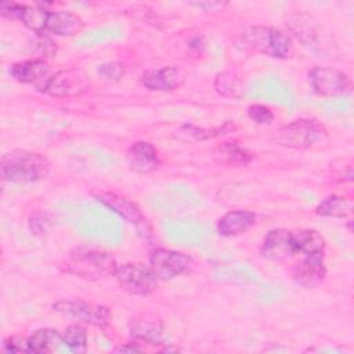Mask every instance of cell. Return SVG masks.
Masks as SVG:
<instances>
[{
	"mask_svg": "<svg viewBox=\"0 0 354 354\" xmlns=\"http://www.w3.org/2000/svg\"><path fill=\"white\" fill-rule=\"evenodd\" d=\"M50 173L48 159L37 152L26 149H11L1 156L0 174L11 183H37Z\"/></svg>",
	"mask_w": 354,
	"mask_h": 354,
	"instance_id": "6da1fadb",
	"label": "cell"
},
{
	"mask_svg": "<svg viewBox=\"0 0 354 354\" xmlns=\"http://www.w3.org/2000/svg\"><path fill=\"white\" fill-rule=\"evenodd\" d=\"M238 43L248 51H254L275 59H289L295 54L292 37L272 26H249L239 35Z\"/></svg>",
	"mask_w": 354,
	"mask_h": 354,
	"instance_id": "7a4b0ae2",
	"label": "cell"
},
{
	"mask_svg": "<svg viewBox=\"0 0 354 354\" xmlns=\"http://www.w3.org/2000/svg\"><path fill=\"white\" fill-rule=\"evenodd\" d=\"M116 267L115 259L108 252L91 248L72 249L65 264V270L69 274L88 281L113 277Z\"/></svg>",
	"mask_w": 354,
	"mask_h": 354,
	"instance_id": "3957f363",
	"label": "cell"
},
{
	"mask_svg": "<svg viewBox=\"0 0 354 354\" xmlns=\"http://www.w3.org/2000/svg\"><path fill=\"white\" fill-rule=\"evenodd\" d=\"M328 138L326 127L315 119H297L281 126L272 134L274 142L293 149H308Z\"/></svg>",
	"mask_w": 354,
	"mask_h": 354,
	"instance_id": "277c9868",
	"label": "cell"
},
{
	"mask_svg": "<svg viewBox=\"0 0 354 354\" xmlns=\"http://www.w3.org/2000/svg\"><path fill=\"white\" fill-rule=\"evenodd\" d=\"M119 286L134 296H149L158 288V278L149 266L141 263L118 264L113 274Z\"/></svg>",
	"mask_w": 354,
	"mask_h": 354,
	"instance_id": "5b68a950",
	"label": "cell"
},
{
	"mask_svg": "<svg viewBox=\"0 0 354 354\" xmlns=\"http://www.w3.org/2000/svg\"><path fill=\"white\" fill-rule=\"evenodd\" d=\"M311 90L319 97H340L351 90V79L343 71L330 66H314L308 71Z\"/></svg>",
	"mask_w": 354,
	"mask_h": 354,
	"instance_id": "8992f818",
	"label": "cell"
},
{
	"mask_svg": "<svg viewBox=\"0 0 354 354\" xmlns=\"http://www.w3.org/2000/svg\"><path fill=\"white\" fill-rule=\"evenodd\" d=\"M53 308L66 318L82 321L97 328H105L112 319V313L108 307L83 300H58L53 304Z\"/></svg>",
	"mask_w": 354,
	"mask_h": 354,
	"instance_id": "52a82bcc",
	"label": "cell"
},
{
	"mask_svg": "<svg viewBox=\"0 0 354 354\" xmlns=\"http://www.w3.org/2000/svg\"><path fill=\"white\" fill-rule=\"evenodd\" d=\"M88 88L90 79L82 69L66 68L51 75L41 91L51 97L66 98L82 95Z\"/></svg>",
	"mask_w": 354,
	"mask_h": 354,
	"instance_id": "ba28073f",
	"label": "cell"
},
{
	"mask_svg": "<svg viewBox=\"0 0 354 354\" xmlns=\"http://www.w3.org/2000/svg\"><path fill=\"white\" fill-rule=\"evenodd\" d=\"M192 266V259L177 250L156 248L149 254V268L160 281H170L185 274Z\"/></svg>",
	"mask_w": 354,
	"mask_h": 354,
	"instance_id": "9c48e42d",
	"label": "cell"
},
{
	"mask_svg": "<svg viewBox=\"0 0 354 354\" xmlns=\"http://www.w3.org/2000/svg\"><path fill=\"white\" fill-rule=\"evenodd\" d=\"M95 198L101 205L116 213L129 224L134 225L138 231L149 234L148 221L137 203L116 192H100L98 195H95Z\"/></svg>",
	"mask_w": 354,
	"mask_h": 354,
	"instance_id": "30bf717a",
	"label": "cell"
},
{
	"mask_svg": "<svg viewBox=\"0 0 354 354\" xmlns=\"http://www.w3.org/2000/svg\"><path fill=\"white\" fill-rule=\"evenodd\" d=\"M259 252L263 259L275 263H281L290 259L293 254H296V249L292 239V231L285 228L270 230L266 234Z\"/></svg>",
	"mask_w": 354,
	"mask_h": 354,
	"instance_id": "8fae6325",
	"label": "cell"
},
{
	"mask_svg": "<svg viewBox=\"0 0 354 354\" xmlns=\"http://www.w3.org/2000/svg\"><path fill=\"white\" fill-rule=\"evenodd\" d=\"M185 79L187 73L183 68L169 65L145 71L141 76V83L152 91H173L183 86Z\"/></svg>",
	"mask_w": 354,
	"mask_h": 354,
	"instance_id": "7c38bea8",
	"label": "cell"
},
{
	"mask_svg": "<svg viewBox=\"0 0 354 354\" xmlns=\"http://www.w3.org/2000/svg\"><path fill=\"white\" fill-rule=\"evenodd\" d=\"M326 277L324 253L306 254L292 267V278L304 288L318 286Z\"/></svg>",
	"mask_w": 354,
	"mask_h": 354,
	"instance_id": "4fadbf2b",
	"label": "cell"
},
{
	"mask_svg": "<svg viewBox=\"0 0 354 354\" xmlns=\"http://www.w3.org/2000/svg\"><path fill=\"white\" fill-rule=\"evenodd\" d=\"M8 72L17 82L24 84L35 83L40 90L51 77V69L43 58H33L15 62L10 66Z\"/></svg>",
	"mask_w": 354,
	"mask_h": 354,
	"instance_id": "5bb4252c",
	"label": "cell"
},
{
	"mask_svg": "<svg viewBox=\"0 0 354 354\" xmlns=\"http://www.w3.org/2000/svg\"><path fill=\"white\" fill-rule=\"evenodd\" d=\"M130 169L140 174H147L156 170L160 165L158 149L148 141L133 142L126 152Z\"/></svg>",
	"mask_w": 354,
	"mask_h": 354,
	"instance_id": "9a60e30c",
	"label": "cell"
},
{
	"mask_svg": "<svg viewBox=\"0 0 354 354\" xmlns=\"http://www.w3.org/2000/svg\"><path fill=\"white\" fill-rule=\"evenodd\" d=\"M288 26L290 32L304 44L311 47H319L318 43L322 40L321 25L307 14H293L288 19Z\"/></svg>",
	"mask_w": 354,
	"mask_h": 354,
	"instance_id": "2e32d148",
	"label": "cell"
},
{
	"mask_svg": "<svg viewBox=\"0 0 354 354\" xmlns=\"http://www.w3.org/2000/svg\"><path fill=\"white\" fill-rule=\"evenodd\" d=\"M84 28L83 19L69 11H48L46 18L44 32H50L55 36H75Z\"/></svg>",
	"mask_w": 354,
	"mask_h": 354,
	"instance_id": "e0dca14e",
	"label": "cell"
},
{
	"mask_svg": "<svg viewBox=\"0 0 354 354\" xmlns=\"http://www.w3.org/2000/svg\"><path fill=\"white\" fill-rule=\"evenodd\" d=\"M256 218V214L250 210H231L217 221V232L221 236L241 235L254 225Z\"/></svg>",
	"mask_w": 354,
	"mask_h": 354,
	"instance_id": "ac0fdd59",
	"label": "cell"
},
{
	"mask_svg": "<svg viewBox=\"0 0 354 354\" xmlns=\"http://www.w3.org/2000/svg\"><path fill=\"white\" fill-rule=\"evenodd\" d=\"M130 332L137 342L158 344L162 339L163 325L155 315L142 314L131 319Z\"/></svg>",
	"mask_w": 354,
	"mask_h": 354,
	"instance_id": "d6986e66",
	"label": "cell"
},
{
	"mask_svg": "<svg viewBox=\"0 0 354 354\" xmlns=\"http://www.w3.org/2000/svg\"><path fill=\"white\" fill-rule=\"evenodd\" d=\"M213 158L220 165L245 166L253 159V155L238 141H228L217 145L213 149Z\"/></svg>",
	"mask_w": 354,
	"mask_h": 354,
	"instance_id": "ffe728a7",
	"label": "cell"
},
{
	"mask_svg": "<svg viewBox=\"0 0 354 354\" xmlns=\"http://www.w3.org/2000/svg\"><path fill=\"white\" fill-rule=\"evenodd\" d=\"M29 347L30 353L35 354H47L54 353L59 348L61 344H64L62 333H59L57 329L53 328H41L35 330L29 337Z\"/></svg>",
	"mask_w": 354,
	"mask_h": 354,
	"instance_id": "44dd1931",
	"label": "cell"
},
{
	"mask_svg": "<svg viewBox=\"0 0 354 354\" xmlns=\"http://www.w3.org/2000/svg\"><path fill=\"white\" fill-rule=\"evenodd\" d=\"M292 239L296 253H301L303 256L325 253V238L315 230L292 231Z\"/></svg>",
	"mask_w": 354,
	"mask_h": 354,
	"instance_id": "7402d4cb",
	"label": "cell"
},
{
	"mask_svg": "<svg viewBox=\"0 0 354 354\" xmlns=\"http://www.w3.org/2000/svg\"><path fill=\"white\" fill-rule=\"evenodd\" d=\"M214 90L225 98L242 100L246 95V86L243 80L231 71H224L217 73L214 79Z\"/></svg>",
	"mask_w": 354,
	"mask_h": 354,
	"instance_id": "603a6c76",
	"label": "cell"
},
{
	"mask_svg": "<svg viewBox=\"0 0 354 354\" xmlns=\"http://www.w3.org/2000/svg\"><path fill=\"white\" fill-rule=\"evenodd\" d=\"M315 213L322 217L343 218L353 213V201L342 195H330L318 203Z\"/></svg>",
	"mask_w": 354,
	"mask_h": 354,
	"instance_id": "cb8c5ba5",
	"label": "cell"
},
{
	"mask_svg": "<svg viewBox=\"0 0 354 354\" xmlns=\"http://www.w3.org/2000/svg\"><path fill=\"white\" fill-rule=\"evenodd\" d=\"M64 344L76 354L86 353L87 350V332L83 326L75 324L69 325L62 333Z\"/></svg>",
	"mask_w": 354,
	"mask_h": 354,
	"instance_id": "d4e9b609",
	"label": "cell"
},
{
	"mask_svg": "<svg viewBox=\"0 0 354 354\" xmlns=\"http://www.w3.org/2000/svg\"><path fill=\"white\" fill-rule=\"evenodd\" d=\"M48 10L40 8V7H32L26 6L24 8V12L21 15V22L35 33H44V26H46V18H47Z\"/></svg>",
	"mask_w": 354,
	"mask_h": 354,
	"instance_id": "484cf974",
	"label": "cell"
},
{
	"mask_svg": "<svg viewBox=\"0 0 354 354\" xmlns=\"http://www.w3.org/2000/svg\"><path fill=\"white\" fill-rule=\"evenodd\" d=\"M185 130V133L196 140H207V138H212V137H217V136H221V134H228L231 130H234V126L231 127L230 123H225L220 127H216V129H202V127H195V126H191V124H185L183 127Z\"/></svg>",
	"mask_w": 354,
	"mask_h": 354,
	"instance_id": "4316f807",
	"label": "cell"
},
{
	"mask_svg": "<svg viewBox=\"0 0 354 354\" xmlns=\"http://www.w3.org/2000/svg\"><path fill=\"white\" fill-rule=\"evenodd\" d=\"M248 116L252 122H254L256 124H270L274 122V113L272 111L261 104H252L248 106L246 109Z\"/></svg>",
	"mask_w": 354,
	"mask_h": 354,
	"instance_id": "83f0119b",
	"label": "cell"
},
{
	"mask_svg": "<svg viewBox=\"0 0 354 354\" xmlns=\"http://www.w3.org/2000/svg\"><path fill=\"white\" fill-rule=\"evenodd\" d=\"M1 348L6 353H30L28 337L8 336L3 340Z\"/></svg>",
	"mask_w": 354,
	"mask_h": 354,
	"instance_id": "f1b7e54d",
	"label": "cell"
},
{
	"mask_svg": "<svg viewBox=\"0 0 354 354\" xmlns=\"http://www.w3.org/2000/svg\"><path fill=\"white\" fill-rule=\"evenodd\" d=\"M98 73L108 80H120L126 73V68L120 62H108L98 68Z\"/></svg>",
	"mask_w": 354,
	"mask_h": 354,
	"instance_id": "f546056e",
	"label": "cell"
},
{
	"mask_svg": "<svg viewBox=\"0 0 354 354\" xmlns=\"http://www.w3.org/2000/svg\"><path fill=\"white\" fill-rule=\"evenodd\" d=\"M25 4H19V3H0V14L4 18L8 19H21V15L24 12Z\"/></svg>",
	"mask_w": 354,
	"mask_h": 354,
	"instance_id": "4dcf8cb0",
	"label": "cell"
},
{
	"mask_svg": "<svg viewBox=\"0 0 354 354\" xmlns=\"http://www.w3.org/2000/svg\"><path fill=\"white\" fill-rule=\"evenodd\" d=\"M191 4L198 8H202L205 11H218L220 8L227 6V3H223V1H196V3H191Z\"/></svg>",
	"mask_w": 354,
	"mask_h": 354,
	"instance_id": "1f68e13d",
	"label": "cell"
},
{
	"mask_svg": "<svg viewBox=\"0 0 354 354\" xmlns=\"http://www.w3.org/2000/svg\"><path fill=\"white\" fill-rule=\"evenodd\" d=\"M115 351H119V353H137L140 351V347H137L136 344L130 343V344H126V346H119L115 348Z\"/></svg>",
	"mask_w": 354,
	"mask_h": 354,
	"instance_id": "d6a6232c",
	"label": "cell"
}]
</instances>
